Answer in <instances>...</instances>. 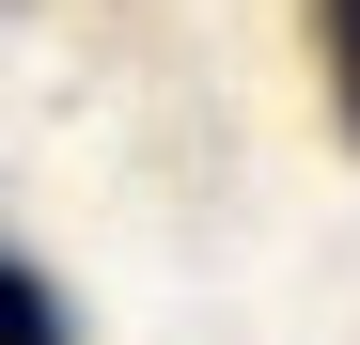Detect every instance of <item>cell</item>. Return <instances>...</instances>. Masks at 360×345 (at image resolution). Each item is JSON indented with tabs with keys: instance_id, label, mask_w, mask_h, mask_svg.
<instances>
[{
	"instance_id": "1",
	"label": "cell",
	"mask_w": 360,
	"mask_h": 345,
	"mask_svg": "<svg viewBox=\"0 0 360 345\" xmlns=\"http://www.w3.org/2000/svg\"><path fill=\"white\" fill-rule=\"evenodd\" d=\"M314 16V79H329V126H345V157H360V0H297Z\"/></svg>"
},
{
	"instance_id": "2",
	"label": "cell",
	"mask_w": 360,
	"mask_h": 345,
	"mask_svg": "<svg viewBox=\"0 0 360 345\" xmlns=\"http://www.w3.org/2000/svg\"><path fill=\"white\" fill-rule=\"evenodd\" d=\"M0 345H79L63 282H47V267H16V251H0Z\"/></svg>"
}]
</instances>
